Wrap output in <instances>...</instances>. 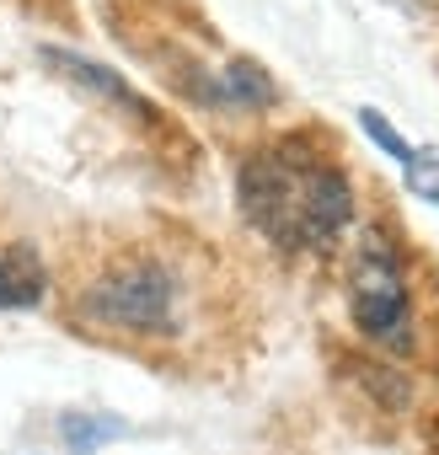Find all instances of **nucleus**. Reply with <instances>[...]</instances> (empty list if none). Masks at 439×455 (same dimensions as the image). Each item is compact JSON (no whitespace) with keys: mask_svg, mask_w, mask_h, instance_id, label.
I'll return each instance as SVG.
<instances>
[{"mask_svg":"<svg viewBox=\"0 0 439 455\" xmlns=\"http://www.w3.org/2000/svg\"><path fill=\"white\" fill-rule=\"evenodd\" d=\"M60 439L70 455H92L108 439H124V418L113 412H60Z\"/></svg>","mask_w":439,"mask_h":455,"instance_id":"7","label":"nucleus"},{"mask_svg":"<svg viewBox=\"0 0 439 455\" xmlns=\"http://www.w3.org/2000/svg\"><path fill=\"white\" fill-rule=\"evenodd\" d=\"M49 295V263L38 247H6L0 252V311H33Z\"/></svg>","mask_w":439,"mask_h":455,"instance_id":"5","label":"nucleus"},{"mask_svg":"<svg viewBox=\"0 0 439 455\" xmlns=\"http://www.w3.org/2000/svg\"><path fill=\"white\" fill-rule=\"evenodd\" d=\"M359 129H364V134H370V145H375V150H386L391 161H407V156H412V145L391 129V118H386L380 108H359Z\"/></svg>","mask_w":439,"mask_h":455,"instance_id":"9","label":"nucleus"},{"mask_svg":"<svg viewBox=\"0 0 439 455\" xmlns=\"http://www.w3.org/2000/svg\"><path fill=\"white\" fill-rule=\"evenodd\" d=\"M386 6H396V12H407V17H428L434 0H386Z\"/></svg>","mask_w":439,"mask_h":455,"instance_id":"10","label":"nucleus"},{"mask_svg":"<svg viewBox=\"0 0 439 455\" xmlns=\"http://www.w3.org/2000/svg\"><path fill=\"white\" fill-rule=\"evenodd\" d=\"M38 65L49 70V76H60L65 86H76L81 97H92V102H102V108H113L118 118H129L134 129H145L150 140H177L182 129L145 97V92H134L118 70H108V65H97V60H86V54H76V49H60V44H38Z\"/></svg>","mask_w":439,"mask_h":455,"instance_id":"4","label":"nucleus"},{"mask_svg":"<svg viewBox=\"0 0 439 455\" xmlns=\"http://www.w3.org/2000/svg\"><path fill=\"white\" fill-rule=\"evenodd\" d=\"M343 380H354L375 407H386V412H402V407H412V380L391 364V359H380V354H348L343 359Z\"/></svg>","mask_w":439,"mask_h":455,"instance_id":"6","label":"nucleus"},{"mask_svg":"<svg viewBox=\"0 0 439 455\" xmlns=\"http://www.w3.org/2000/svg\"><path fill=\"white\" fill-rule=\"evenodd\" d=\"M236 209L284 258L332 252L359 220L348 166L327 129H290L258 140L236 161Z\"/></svg>","mask_w":439,"mask_h":455,"instance_id":"1","label":"nucleus"},{"mask_svg":"<svg viewBox=\"0 0 439 455\" xmlns=\"http://www.w3.org/2000/svg\"><path fill=\"white\" fill-rule=\"evenodd\" d=\"M70 322L102 343H177L193 322L188 258L161 242H124L70 290Z\"/></svg>","mask_w":439,"mask_h":455,"instance_id":"2","label":"nucleus"},{"mask_svg":"<svg viewBox=\"0 0 439 455\" xmlns=\"http://www.w3.org/2000/svg\"><path fill=\"white\" fill-rule=\"evenodd\" d=\"M343 295H348V322L359 327L364 343L386 359L418 354V295L407 274V247L391 225H364L348 268H343Z\"/></svg>","mask_w":439,"mask_h":455,"instance_id":"3","label":"nucleus"},{"mask_svg":"<svg viewBox=\"0 0 439 455\" xmlns=\"http://www.w3.org/2000/svg\"><path fill=\"white\" fill-rule=\"evenodd\" d=\"M402 182H407V193H412V198H423V204H434V209H439V145L412 150V156L402 161Z\"/></svg>","mask_w":439,"mask_h":455,"instance_id":"8","label":"nucleus"}]
</instances>
